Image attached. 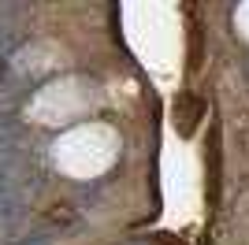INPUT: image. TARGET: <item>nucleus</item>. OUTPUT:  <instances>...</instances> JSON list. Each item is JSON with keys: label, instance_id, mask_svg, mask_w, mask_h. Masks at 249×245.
Masks as SVG:
<instances>
[{"label": "nucleus", "instance_id": "1", "mask_svg": "<svg viewBox=\"0 0 249 245\" xmlns=\"http://www.w3.org/2000/svg\"><path fill=\"white\" fill-rule=\"evenodd\" d=\"M197 119H201V101L194 97V93L178 97V104H175V126H178V134H194Z\"/></svg>", "mask_w": 249, "mask_h": 245}, {"label": "nucleus", "instance_id": "2", "mask_svg": "<svg viewBox=\"0 0 249 245\" xmlns=\"http://www.w3.org/2000/svg\"><path fill=\"white\" fill-rule=\"evenodd\" d=\"M0 74H4V63H0Z\"/></svg>", "mask_w": 249, "mask_h": 245}]
</instances>
